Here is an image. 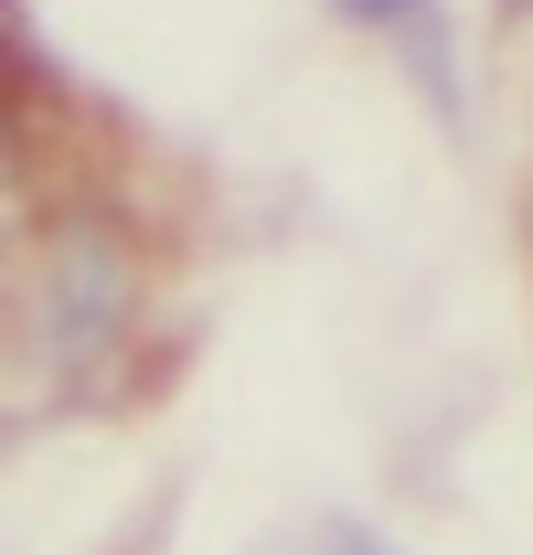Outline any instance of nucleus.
Listing matches in <instances>:
<instances>
[{
	"label": "nucleus",
	"mask_w": 533,
	"mask_h": 555,
	"mask_svg": "<svg viewBox=\"0 0 533 555\" xmlns=\"http://www.w3.org/2000/svg\"><path fill=\"white\" fill-rule=\"evenodd\" d=\"M139 321V268L129 246H118V224H96V214H75L43 235V278H32V332H43V363L86 385V374H107L118 343H129Z\"/></svg>",
	"instance_id": "obj_1"
},
{
	"label": "nucleus",
	"mask_w": 533,
	"mask_h": 555,
	"mask_svg": "<svg viewBox=\"0 0 533 555\" xmlns=\"http://www.w3.org/2000/svg\"><path fill=\"white\" fill-rule=\"evenodd\" d=\"M341 11H352L363 33H385V43L405 54V75L448 107V11H438V0H341Z\"/></svg>",
	"instance_id": "obj_2"
},
{
	"label": "nucleus",
	"mask_w": 533,
	"mask_h": 555,
	"mask_svg": "<svg viewBox=\"0 0 533 555\" xmlns=\"http://www.w3.org/2000/svg\"><path fill=\"white\" fill-rule=\"evenodd\" d=\"M332 555H385V545H374V534H332Z\"/></svg>",
	"instance_id": "obj_3"
}]
</instances>
